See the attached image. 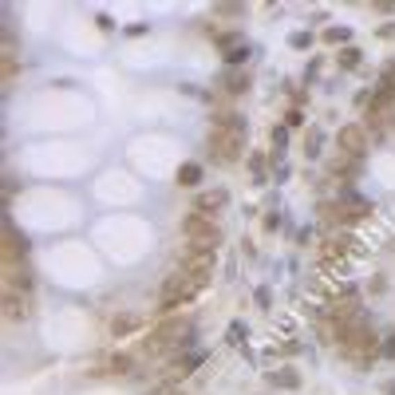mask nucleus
Here are the masks:
<instances>
[{
    "instance_id": "nucleus-19",
    "label": "nucleus",
    "mask_w": 395,
    "mask_h": 395,
    "mask_svg": "<svg viewBox=\"0 0 395 395\" xmlns=\"http://www.w3.org/2000/svg\"><path fill=\"white\" fill-rule=\"evenodd\" d=\"M138 324H143V316H135V312H123V316H115V321H111V336H119V340H123V336L135 332Z\"/></svg>"
},
{
    "instance_id": "nucleus-1",
    "label": "nucleus",
    "mask_w": 395,
    "mask_h": 395,
    "mask_svg": "<svg viewBox=\"0 0 395 395\" xmlns=\"http://www.w3.org/2000/svg\"><path fill=\"white\" fill-rule=\"evenodd\" d=\"M198 348V332L190 316H166L162 324L150 328V336L143 340L138 356L143 360H162V356H182V352H194Z\"/></svg>"
},
{
    "instance_id": "nucleus-4",
    "label": "nucleus",
    "mask_w": 395,
    "mask_h": 395,
    "mask_svg": "<svg viewBox=\"0 0 395 395\" xmlns=\"http://www.w3.org/2000/svg\"><path fill=\"white\" fill-rule=\"evenodd\" d=\"M182 237H186V245L218 249V245H222V225L213 222L210 213H198V210H190V213L182 218Z\"/></svg>"
},
{
    "instance_id": "nucleus-6",
    "label": "nucleus",
    "mask_w": 395,
    "mask_h": 395,
    "mask_svg": "<svg viewBox=\"0 0 395 395\" xmlns=\"http://www.w3.org/2000/svg\"><path fill=\"white\" fill-rule=\"evenodd\" d=\"M336 150L340 154H352V159H364L371 150V135L364 123H344L340 131H336Z\"/></svg>"
},
{
    "instance_id": "nucleus-14",
    "label": "nucleus",
    "mask_w": 395,
    "mask_h": 395,
    "mask_svg": "<svg viewBox=\"0 0 395 395\" xmlns=\"http://www.w3.org/2000/svg\"><path fill=\"white\" fill-rule=\"evenodd\" d=\"M16 72H20V60H16V44H13V32L4 36V51H0V83L13 87Z\"/></svg>"
},
{
    "instance_id": "nucleus-3",
    "label": "nucleus",
    "mask_w": 395,
    "mask_h": 395,
    "mask_svg": "<svg viewBox=\"0 0 395 395\" xmlns=\"http://www.w3.org/2000/svg\"><path fill=\"white\" fill-rule=\"evenodd\" d=\"M202 289H206V281H202V277H194V273H186V269H174L170 277L162 281V289H159V309L162 312L182 309V305H190Z\"/></svg>"
},
{
    "instance_id": "nucleus-27",
    "label": "nucleus",
    "mask_w": 395,
    "mask_h": 395,
    "mask_svg": "<svg viewBox=\"0 0 395 395\" xmlns=\"http://www.w3.org/2000/svg\"><path fill=\"white\" fill-rule=\"evenodd\" d=\"M218 48H222V51L241 48V32H222V36H218Z\"/></svg>"
},
{
    "instance_id": "nucleus-22",
    "label": "nucleus",
    "mask_w": 395,
    "mask_h": 395,
    "mask_svg": "<svg viewBox=\"0 0 395 395\" xmlns=\"http://www.w3.org/2000/svg\"><path fill=\"white\" fill-rule=\"evenodd\" d=\"M245 340H249V324L245 321H229V328H225V344L241 348Z\"/></svg>"
},
{
    "instance_id": "nucleus-8",
    "label": "nucleus",
    "mask_w": 395,
    "mask_h": 395,
    "mask_svg": "<svg viewBox=\"0 0 395 395\" xmlns=\"http://www.w3.org/2000/svg\"><path fill=\"white\" fill-rule=\"evenodd\" d=\"M28 234L16 229V222H4V265H24L28 257Z\"/></svg>"
},
{
    "instance_id": "nucleus-23",
    "label": "nucleus",
    "mask_w": 395,
    "mask_h": 395,
    "mask_svg": "<svg viewBox=\"0 0 395 395\" xmlns=\"http://www.w3.org/2000/svg\"><path fill=\"white\" fill-rule=\"evenodd\" d=\"M324 44H332V48H348V44H352V32H348V28H324Z\"/></svg>"
},
{
    "instance_id": "nucleus-18",
    "label": "nucleus",
    "mask_w": 395,
    "mask_h": 395,
    "mask_svg": "<svg viewBox=\"0 0 395 395\" xmlns=\"http://www.w3.org/2000/svg\"><path fill=\"white\" fill-rule=\"evenodd\" d=\"M269 383L281 387V392H296V387H300V376H296L293 368H277V371H269Z\"/></svg>"
},
{
    "instance_id": "nucleus-16",
    "label": "nucleus",
    "mask_w": 395,
    "mask_h": 395,
    "mask_svg": "<svg viewBox=\"0 0 395 395\" xmlns=\"http://www.w3.org/2000/svg\"><path fill=\"white\" fill-rule=\"evenodd\" d=\"M178 186H186V190H194V186H202V178H206V170H202V162H182L178 166Z\"/></svg>"
},
{
    "instance_id": "nucleus-20",
    "label": "nucleus",
    "mask_w": 395,
    "mask_h": 395,
    "mask_svg": "<svg viewBox=\"0 0 395 395\" xmlns=\"http://www.w3.org/2000/svg\"><path fill=\"white\" fill-rule=\"evenodd\" d=\"M336 63H340L344 72H356L360 63H364V51H360L356 44H348V48H340V51H336Z\"/></svg>"
},
{
    "instance_id": "nucleus-28",
    "label": "nucleus",
    "mask_w": 395,
    "mask_h": 395,
    "mask_svg": "<svg viewBox=\"0 0 395 395\" xmlns=\"http://www.w3.org/2000/svg\"><path fill=\"white\" fill-rule=\"evenodd\" d=\"M245 60H249V44H241V48H234V51H225V63H229V67H241Z\"/></svg>"
},
{
    "instance_id": "nucleus-29",
    "label": "nucleus",
    "mask_w": 395,
    "mask_h": 395,
    "mask_svg": "<svg viewBox=\"0 0 395 395\" xmlns=\"http://www.w3.org/2000/svg\"><path fill=\"white\" fill-rule=\"evenodd\" d=\"M253 300H257V309L269 312V309H273V289H269V284H261L257 293H253Z\"/></svg>"
},
{
    "instance_id": "nucleus-31",
    "label": "nucleus",
    "mask_w": 395,
    "mask_h": 395,
    "mask_svg": "<svg viewBox=\"0 0 395 395\" xmlns=\"http://www.w3.org/2000/svg\"><path fill=\"white\" fill-rule=\"evenodd\" d=\"M147 32H150L147 20H135V24H127V36H147Z\"/></svg>"
},
{
    "instance_id": "nucleus-10",
    "label": "nucleus",
    "mask_w": 395,
    "mask_h": 395,
    "mask_svg": "<svg viewBox=\"0 0 395 395\" xmlns=\"http://www.w3.org/2000/svg\"><path fill=\"white\" fill-rule=\"evenodd\" d=\"M360 174H364V159H352V154H340V150L328 159V178H340L344 186H352Z\"/></svg>"
},
{
    "instance_id": "nucleus-37",
    "label": "nucleus",
    "mask_w": 395,
    "mask_h": 395,
    "mask_svg": "<svg viewBox=\"0 0 395 395\" xmlns=\"http://www.w3.org/2000/svg\"><path fill=\"white\" fill-rule=\"evenodd\" d=\"M392 63H395V60H392Z\"/></svg>"
},
{
    "instance_id": "nucleus-21",
    "label": "nucleus",
    "mask_w": 395,
    "mask_h": 395,
    "mask_svg": "<svg viewBox=\"0 0 395 395\" xmlns=\"http://www.w3.org/2000/svg\"><path fill=\"white\" fill-rule=\"evenodd\" d=\"M305 154H309V159H321L324 154V131L321 127H309V135H305Z\"/></svg>"
},
{
    "instance_id": "nucleus-34",
    "label": "nucleus",
    "mask_w": 395,
    "mask_h": 395,
    "mask_svg": "<svg viewBox=\"0 0 395 395\" xmlns=\"http://www.w3.org/2000/svg\"><path fill=\"white\" fill-rule=\"evenodd\" d=\"M300 123H305V115L296 111V107H293L289 115H284V127H300Z\"/></svg>"
},
{
    "instance_id": "nucleus-15",
    "label": "nucleus",
    "mask_w": 395,
    "mask_h": 395,
    "mask_svg": "<svg viewBox=\"0 0 395 395\" xmlns=\"http://www.w3.org/2000/svg\"><path fill=\"white\" fill-rule=\"evenodd\" d=\"M218 87H222L225 95H245V91H249V72H245V67H229Z\"/></svg>"
},
{
    "instance_id": "nucleus-30",
    "label": "nucleus",
    "mask_w": 395,
    "mask_h": 395,
    "mask_svg": "<svg viewBox=\"0 0 395 395\" xmlns=\"http://www.w3.org/2000/svg\"><path fill=\"white\" fill-rule=\"evenodd\" d=\"M281 222H284V218H281L277 210H273V213H265V229H269V234H277V229H281Z\"/></svg>"
},
{
    "instance_id": "nucleus-33",
    "label": "nucleus",
    "mask_w": 395,
    "mask_h": 395,
    "mask_svg": "<svg viewBox=\"0 0 395 395\" xmlns=\"http://www.w3.org/2000/svg\"><path fill=\"white\" fill-rule=\"evenodd\" d=\"M95 24L103 28V32H115V20H111L107 13H99V16H95Z\"/></svg>"
},
{
    "instance_id": "nucleus-32",
    "label": "nucleus",
    "mask_w": 395,
    "mask_h": 395,
    "mask_svg": "<svg viewBox=\"0 0 395 395\" xmlns=\"http://www.w3.org/2000/svg\"><path fill=\"white\" fill-rule=\"evenodd\" d=\"M380 356L395 360V332H392V336H387V340H383V344H380Z\"/></svg>"
},
{
    "instance_id": "nucleus-7",
    "label": "nucleus",
    "mask_w": 395,
    "mask_h": 395,
    "mask_svg": "<svg viewBox=\"0 0 395 395\" xmlns=\"http://www.w3.org/2000/svg\"><path fill=\"white\" fill-rule=\"evenodd\" d=\"M206 348H194V352H182V356H174L170 364H166V376H162V380H186V376H194L198 368H202V364H206Z\"/></svg>"
},
{
    "instance_id": "nucleus-2",
    "label": "nucleus",
    "mask_w": 395,
    "mask_h": 395,
    "mask_svg": "<svg viewBox=\"0 0 395 395\" xmlns=\"http://www.w3.org/2000/svg\"><path fill=\"white\" fill-rule=\"evenodd\" d=\"M245 119L237 111H218L210 119V154L213 162H241L245 159Z\"/></svg>"
},
{
    "instance_id": "nucleus-9",
    "label": "nucleus",
    "mask_w": 395,
    "mask_h": 395,
    "mask_svg": "<svg viewBox=\"0 0 395 395\" xmlns=\"http://www.w3.org/2000/svg\"><path fill=\"white\" fill-rule=\"evenodd\" d=\"M336 202L344 206V213H348V218H352V225H356L360 218H368V213L376 210V206H371L368 198L360 194L356 186H340V190H336Z\"/></svg>"
},
{
    "instance_id": "nucleus-13",
    "label": "nucleus",
    "mask_w": 395,
    "mask_h": 395,
    "mask_svg": "<svg viewBox=\"0 0 395 395\" xmlns=\"http://www.w3.org/2000/svg\"><path fill=\"white\" fill-rule=\"evenodd\" d=\"M225 202H229V190H222V186H213V190H202V194L194 198V210L198 213H218V210H225Z\"/></svg>"
},
{
    "instance_id": "nucleus-25",
    "label": "nucleus",
    "mask_w": 395,
    "mask_h": 395,
    "mask_svg": "<svg viewBox=\"0 0 395 395\" xmlns=\"http://www.w3.org/2000/svg\"><path fill=\"white\" fill-rule=\"evenodd\" d=\"M249 170H253L257 186H265V182H269V174H265V159H261V154H249Z\"/></svg>"
},
{
    "instance_id": "nucleus-26",
    "label": "nucleus",
    "mask_w": 395,
    "mask_h": 395,
    "mask_svg": "<svg viewBox=\"0 0 395 395\" xmlns=\"http://www.w3.org/2000/svg\"><path fill=\"white\" fill-rule=\"evenodd\" d=\"M147 395H182V392H178V383L174 380H159L154 387H147Z\"/></svg>"
},
{
    "instance_id": "nucleus-12",
    "label": "nucleus",
    "mask_w": 395,
    "mask_h": 395,
    "mask_svg": "<svg viewBox=\"0 0 395 395\" xmlns=\"http://www.w3.org/2000/svg\"><path fill=\"white\" fill-rule=\"evenodd\" d=\"M352 234H328L321 241V265H332V261H340V257H348L352 253Z\"/></svg>"
},
{
    "instance_id": "nucleus-5",
    "label": "nucleus",
    "mask_w": 395,
    "mask_h": 395,
    "mask_svg": "<svg viewBox=\"0 0 395 395\" xmlns=\"http://www.w3.org/2000/svg\"><path fill=\"white\" fill-rule=\"evenodd\" d=\"M178 269L194 273V277H202V281H210V277H213V269H218V249L186 245L182 253H178Z\"/></svg>"
},
{
    "instance_id": "nucleus-35",
    "label": "nucleus",
    "mask_w": 395,
    "mask_h": 395,
    "mask_svg": "<svg viewBox=\"0 0 395 395\" xmlns=\"http://www.w3.org/2000/svg\"><path fill=\"white\" fill-rule=\"evenodd\" d=\"M281 352H284V356H296V352H300V344H296V340H289V344H281Z\"/></svg>"
},
{
    "instance_id": "nucleus-11",
    "label": "nucleus",
    "mask_w": 395,
    "mask_h": 395,
    "mask_svg": "<svg viewBox=\"0 0 395 395\" xmlns=\"http://www.w3.org/2000/svg\"><path fill=\"white\" fill-rule=\"evenodd\" d=\"M4 316L8 321H28L32 316V293H24V289H4Z\"/></svg>"
},
{
    "instance_id": "nucleus-24",
    "label": "nucleus",
    "mask_w": 395,
    "mask_h": 395,
    "mask_svg": "<svg viewBox=\"0 0 395 395\" xmlns=\"http://www.w3.org/2000/svg\"><path fill=\"white\" fill-rule=\"evenodd\" d=\"M289 48H296V51L312 48V32H305V28H296L293 36H289Z\"/></svg>"
},
{
    "instance_id": "nucleus-36",
    "label": "nucleus",
    "mask_w": 395,
    "mask_h": 395,
    "mask_svg": "<svg viewBox=\"0 0 395 395\" xmlns=\"http://www.w3.org/2000/svg\"><path fill=\"white\" fill-rule=\"evenodd\" d=\"M383 395H395V380H387V383H383Z\"/></svg>"
},
{
    "instance_id": "nucleus-17",
    "label": "nucleus",
    "mask_w": 395,
    "mask_h": 395,
    "mask_svg": "<svg viewBox=\"0 0 395 395\" xmlns=\"http://www.w3.org/2000/svg\"><path fill=\"white\" fill-rule=\"evenodd\" d=\"M135 364H138V360L131 356V352H115V356H107L103 368L111 371V376H135Z\"/></svg>"
}]
</instances>
